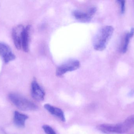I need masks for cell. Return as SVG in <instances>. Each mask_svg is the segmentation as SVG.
Masks as SVG:
<instances>
[{
	"label": "cell",
	"mask_w": 134,
	"mask_h": 134,
	"mask_svg": "<svg viewBox=\"0 0 134 134\" xmlns=\"http://www.w3.org/2000/svg\"><path fill=\"white\" fill-rule=\"evenodd\" d=\"M114 30V28L111 26L102 27L94 38L93 46L94 49L97 51L104 50L112 36Z\"/></svg>",
	"instance_id": "obj_1"
},
{
	"label": "cell",
	"mask_w": 134,
	"mask_h": 134,
	"mask_svg": "<svg viewBox=\"0 0 134 134\" xmlns=\"http://www.w3.org/2000/svg\"><path fill=\"white\" fill-rule=\"evenodd\" d=\"M9 98L11 102L16 108L22 111H34L38 109V107L36 105L19 94H10Z\"/></svg>",
	"instance_id": "obj_2"
},
{
	"label": "cell",
	"mask_w": 134,
	"mask_h": 134,
	"mask_svg": "<svg viewBox=\"0 0 134 134\" xmlns=\"http://www.w3.org/2000/svg\"><path fill=\"white\" fill-rule=\"evenodd\" d=\"M97 128L101 132L105 134L125 133L130 130L124 122L116 124H100L97 127Z\"/></svg>",
	"instance_id": "obj_3"
},
{
	"label": "cell",
	"mask_w": 134,
	"mask_h": 134,
	"mask_svg": "<svg viewBox=\"0 0 134 134\" xmlns=\"http://www.w3.org/2000/svg\"><path fill=\"white\" fill-rule=\"evenodd\" d=\"M80 67V62L77 60H71L59 66L56 70V75L61 77L69 72L75 71Z\"/></svg>",
	"instance_id": "obj_4"
},
{
	"label": "cell",
	"mask_w": 134,
	"mask_h": 134,
	"mask_svg": "<svg viewBox=\"0 0 134 134\" xmlns=\"http://www.w3.org/2000/svg\"><path fill=\"white\" fill-rule=\"evenodd\" d=\"M25 28L22 25H17L13 30V39L15 46L17 49H22V40Z\"/></svg>",
	"instance_id": "obj_5"
},
{
	"label": "cell",
	"mask_w": 134,
	"mask_h": 134,
	"mask_svg": "<svg viewBox=\"0 0 134 134\" xmlns=\"http://www.w3.org/2000/svg\"><path fill=\"white\" fill-rule=\"evenodd\" d=\"M97 11L95 7H92L87 12L75 10L72 13L73 16L76 19L82 22H87L91 19Z\"/></svg>",
	"instance_id": "obj_6"
},
{
	"label": "cell",
	"mask_w": 134,
	"mask_h": 134,
	"mask_svg": "<svg viewBox=\"0 0 134 134\" xmlns=\"http://www.w3.org/2000/svg\"><path fill=\"white\" fill-rule=\"evenodd\" d=\"M31 94L32 98L37 101H42L44 99L45 93L41 86L35 80L31 84Z\"/></svg>",
	"instance_id": "obj_7"
},
{
	"label": "cell",
	"mask_w": 134,
	"mask_h": 134,
	"mask_svg": "<svg viewBox=\"0 0 134 134\" xmlns=\"http://www.w3.org/2000/svg\"><path fill=\"white\" fill-rule=\"evenodd\" d=\"M0 56L5 63H8L15 60V56L7 44L0 42Z\"/></svg>",
	"instance_id": "obj_8"
},
{
	"label": "cell",
	"mask_w": 134,
	"mask_h": 134,
	"mask_svg": "<svg viewBox=\"0 0 134 134\" xmlns=\"http://www.w3.org/2000/svg\"><path fill=\"white\" fill-rule=\"evenodd\" d=\"M44 108L51 115L57 117L63 122L66 121V118L64 113L61 109L54 107L48 104H45Z\"/></svg>",
	"instance_id": "obj_9"
},
{
	"label": "cell",
	"mask_w": 134,
	"mask_h": 134,
	"mask_svg": "<svg viewBox=\"0 0 134 134\" xmlns=\"http://www.w3.org/2000/svg\"><path fill=\"white\" fill-rule=\"evenodd\" d=\"M28 119V116L25 114L20 113L18 111L14 112L13 122L15 125L19 127H24L25 122Z\"/></svg>",
	"instance_id": "obj_10"
},
{
	"label": "cell",
	"mask_w": 134,
	"mask_h": 134,
	"mask_svg": "<svg viewBox=\"0 0 134 134\" xmlns=\"http://www.w3.org/2000/svg\"><path fill=\"white\" fill-rule=\"evenodd\" d=\"M30 28V25H27L25 28L23 35L22 48L24 52H28L29 50V40Z\"/></svg>",
	"instance_id": "obj_11"
},
{
	"label": "cell",
	"mask_w": 134,
	"mask_h": 134,
	"mask_svg": "<svg viewBox=\"0 0 134 134\" xmlns=\"http://www.w3.org/2000/svg\"><path fill=\"white\" fill-rule=\"evenodd\" d=\"M134 34V28H132L131 29L130 32L127 33L124 37L123 42L122 46L121 47V51L123 53H125L127 52L128 49L130 41L131 38L133 36Z\"/></svg>",
	"instance_id": "obj_12"
},
{
	"label": "cell",
	"mask_w": 134,
	"mask_h": 134,
	"mask_svg": "<svg viewBox=\"0 0 134 134\" xmlns=\"http://www.w3.org/2000/svg\"><path fill=\"white\" fill-rule=\"evenodd\" d=\"M124 122L131 129L134 127V115L129 116Z\"/></svg>",
	"instance_id": "obj_13"
},
{
	"label": "cell",
	"mask_w": 134,
	"mask_h": 134,
	"mask_svg": "<svg viewBox=\"0 0 134 134\" xmlns=\"http://www.w3.org/2000/svg\"><path fill=\"white\" fill-rule=\"evenodd\" d=\"M42 128L45 133L46 134H57L55 130L48 125H43Z\"/></svg>",
	"instance_id": "obj_14"
},
{
	"label": "cell",
	"mask_w": 134,
	"mask_h": 134,
	"mask_svg": "<svg viewBox=\"0 0 134 134\" xmlns=\"http://www.w3.org/2000/svg\"><path fill=\"white\" fill-rule=\"evenodd\" d=\"M117 2L120 4L121 13L122 14H124L125 11V1H118Z\"/></svg>",
	"instance_id": "obj_15"
}]
</instances>
